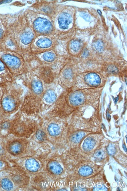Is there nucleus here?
Masks as SVG:
<instances>
[{
  "mask_svg": "<svg viewBox=\"0 0 127 191\" xmlns=\"http://www.w3.org/2000/svg\"><path fill=\"white\" fill-rule=\"evenodd\" d=\"M103 87L78 89L74 87L64 89L45 116L58 118L65 120L75 108L86 102L99 100Z\"/></svg>",
  "mask_w": 127,
  "mask_h": 191,
  "instance_id": "obj_1",
  "label": "nucleus"
},
{
  "mask_svg": "<svg viewBox=\"0 0 127 191\" xmlns=\"http://www.w3.org/2000/svg\"><path fill=\"white\" fill-rule=\"evenodd\" d=\"M44 88L42 82L36 76L28 84V89L24 95L20 111L28 117L36 119L41 114L42 100Z\"/></svg>",
  "mask_w": 127,
  "mask_h": 191,
  "instance_id": "obj_2",
  "label": "nucleus"
},
{
  "mask_svg": "<svg viewBox=\"0 0 127 191\" xmlns=\"http://www.w3.org/2000/svg\"><path fill=\"white\" fill-rule=\"evenodd\" d=\"M25 92L21 86L0 91V105L4 113H14L21 109Z\"/></svg>",
  "mask_w": 127,
  "mask_h": 191,
  "instance_id": "obj_3",
  "label": "nucleus"
},
{
  "mask_svg": "<svg viewBox=\"0 0 127 191\" xmlns=\"http://www.w3.org/2000/svg\"><path fill=\"white\" fill-rule=\"evenodd\" d=\"M34 145L28 138L14 136L7 145L8 152L18 158L35 155Z\"/></svg>",
  "mask_w": 127,
  "mask_h": 191,
  "instance_id": "obj_4",
  "label": "nucleus"
},
{
  "mask_svg": "<svg viewBox=\"0 0 127 191\" xmlns=\"http://www.w3.org/2000/svg\"><path fill=\"white\" fill-rule=\"evenodd\" d=\"M105 80L101 74L88 72L77 75L73 87L78 89H89L103 87Z\"/></svg>",
  "mask_w": 127,
  "mask_h": 191,
  "instance_id": "obj_5",
  "label": "nucleus"
},
{
  "mask_svg": "<svg viewBox=\"0 0 127 191\" xmlns=\"http://www.w3.org/2000/svg\"><path fill=\"white\" fill-rule=\"evenodd\" d=\"M76 76L74 72V66L70 63H67L59 74V85L64 90L73 87Z\"/></svg>",
  "mask_w": 127,
  "mask_h": 191,
  "instance_id": "obj_6",
  "label": "nucleus"
},
{
  "mask_svg": "<svg viewBox=\"0 0 127 191\" xmlns=\"http://www.w3.org/2000/svg\"><path fill=\"white\" fill-rule=\"evenodd\" d=\"M63 91L57 87L44 89L42 102V113L51 109Z\"/></svg>",
  "mask_w": 127,
  "mask_h": 191,
  "instance_id": "obj_7",
  "label": "nucleus"
},
{
  "mask_svg": "<svg viewBox=\"0 0 127 191\" xmlns=\"http://www.w3.org/2000/svg\"><path fill=\"white\" fill-rule=\"evenodd\" d=\"M35 155L18 158L19 162L18 166L28 173L30 176L35 174L40 169V163Z\"/></svg>",
  "mask_w": 127,
  "mask_h": 191,
  "instance_id": "obj_8",
  "label": "nucleus"
},
{
  "mask_svg": "<svg viewBox=\"0 0 127 191\" xmlns=\"http://www.w3.org/2000/svg\"><path fill=\"white\" fill-rule=\"evenodd\" d=\"M1 59L3 63L11 70L18 72L24 71L25 65L23 60L18 57L7 54L2 55Z\"/></svg>",
  "mask_w": 127,
  "mask_h": 191,
  "instance_id": "obj_9",
  "label": "nucleus"
},
{
  "mask_svg": "<svg viewBox=\"0 0 127 191\" xmlns=\"http://www.w3.org/2000/svg\"><path fill=\"white\" fill-rule=\"evenodd\" d=\"M36 76L42 82L46 84H51L53 82L55 78L52 67L47 66H43L35 70Z\"/></svg>",
  "mask_w": 127,
  "mask_h": 191,
  "instance_id": "obj_10",
  "label": "nucleus"
},
{
  "mask_svg": "<svg viewBox=\"0 0 127 191\" xmlns=\"http://www.w3.org/2000/svg\"><path fill=\"white\" fill-rule=\"evenodd\" d=\"M34 28L36 32L40 33H49L52 29L51 22L46 19L38 18L34 23Z\"/></svg>",
  "mask_w": 127,
  "mask_h": 191,
  "instance_id": "obj_11",
  "label": "nucleus"
},
{
  "mask_svg": "<svg viewBox=\"0 0 127 191\" xmlns=\"http://www.w3.org/2000/svg\"><path fill=\"white\" fill-rule=\"evenodd\" d=\"M47 168L49 172L55 175H60L63 172V167L58 162L56 161H51L48 162Z\"/></svg>",
  "mask_w": 127,
  "mask_h": 191,
  "instance_id": "obj_12",
  "label": "nucleus"
},
{
  "mask_svg": "<svg viewBox=\"0 0 127 191\" xmlns=\"http://www.w3.org/2000/svg\"><path fill=\"white\" fill-rule=\"evenodd\" d=\"M71 16L67 13H62L58 18V23L59 28L63 29H67L71 24Z\"/></svg>",
  "mask_w": 127,
  "mask_h": 191,
  "instance_id": "obj_13",
  "label": "nucleus"
},
{
  "mask_svg": "<svg viewBox=\"0 0 127 191\" xmlns=\"http://www.w3.org/2000/svg\"><path fill=\"white\" fill-rule=\"evenodd\" d=\"M82 45L83 43L80 40L75 39L72 40L69 47L70 51L72 55L76 56L80 53L83 46Z\"/></svg>",
  "mask_w": 127,
  "mask_h": 191,
  "instance_id": "obj_14",
  "label": "nucleus"
},
{
  "mask_svg": "<svg viewBox=\"0 0 127 191\" xmlns=\"http://www.w3.org/2000/svg\"><path fill=\"white\" fill-rule=\"evenodd\" d=\"M85 132L84 131H80L71 133L69 138L71 142L74 143H78L81 141L85 136Z\"/></svg>",
  "mask_w": 127,
  "mask_h": 191,
  "instance_id": "obj_15",
  "label": "nucleus"
},
{
  "mask_svg": "<svg viewBox=\"0 0 127 191\" xmlns=\"http://www.w3.org/2000/svg\"><path fill=\"white\" fill-rule=\"evenodd\" d=\"M41 59L44 62L51 63L55 61L57 58L56 54L52 52H46L42 55Z\"/></svg>",
  "mask_w": 127,
  "mask_h": 191,
  "instance_id": "obj_16",
  "label": "nucleus"
},
{
  "mask_svg": "<svg viewBox=\"0 0 127 191\" xmlns=\"http://www.w3.org/2000/svg\"><path fill=\"white\" fill-rule=\"evenodd\" d=\"M0 185L2 189L6 191L12 190L14 188V184L12 180L7 178L2 179L1 180Z\"/></svg>",
  "mask_w": 127,
  "mask_h": 191,
  "instance_id": "obj_17",
  "label": "nucleus"
},
{
  "mask_svg": "<svg viewBox=\"0 0 127 191\" xmlns=\"http://www.w3.org/2000/svg\"><path fill=\"white\" fill-rule=\"evenodd\" d=\"M95 140L92 137L87 138L85 140L83 145V148L85 151H90L95 145Z\"/></svg>",
  "mask_w": 127,
  "mask_h": 191,
  "instance_id": "obj_18",
  "label": "nucleus"
},
{
  "mask_svg": "<svg viewBox=\"0 0 127 191\" xmlns=\"http://www.w3.org/2000/svg\"><path fill=\"white\" fill-rule=\"evenodd\" d=\"M34 38L33 32L30 31H26L21 36V40L24 44H28L32 41Z\"/></svg>",
  "mask_w": 127,
  "mask_h": 191,
  "instance_id": "obj_19",
  "label": "nucleus"
},
{
  "mask_svg": "<svg viewBox=\"0 0 127 191\" xmlns=\"http://www.w3.org/2000/svg\"><path fill=\"white\" fill-rule=\"evenodd\" d=\"M38 46L41 48H48L51 46L52 42L49 39L45 38L39 40L36 43Z\"/></svg>",
  "mask_w": 127,
  "mask_h": 191,
  "instance_id": "obj_20",
  "label": "nucleus"
},
{
  "mask_svg": "<svg viewBox=\"0 0 127 191\" xmlns=\"http://www.w3.org/2000/svg\"><path fill=\"white\" fill-rule=\"evenodd\" d=\"M106 71L109 74H117L119 72L118 66L114 64H109L106 66Z\"/></svg>",
  "mask_w": 127,
  "mask_h": 191,
  "instance_id": "obj_21",
  "label": "nucleus"
},
{
  "mask_svg": "<svg viewBox=\"0 0 127 191\" xmlns=\"http://www.w3.org/2000/svg\"><path fill=\"white\" fill-rule=\"evenodd\" d=\"M93 170L91 168L88 166H84L81 168L79 171V174L83 176H88L92 173Z\"/></svg>",
  "mask_w": 127,
  "mask_h": 191,
  "instance_id": "obj_22",
  "label": "nucleus"
},
{
  "mask_svg": "<svg viewBox=\"0 0 127 191\" xmlns=\"http://www.w3.org/2000/svg\"><path fill=\"white\" fill-rule=\"evenodd\" d=\"M93 46L94 49L98 52H101L103 50L104 46L103 42L102 40H96L93 43Z\"/></svg>",
  "mask_w": 127,
  "mask_h": 191,
  "instance_id": "obj_23",
  "label": "nucleus"
},
{
  "mask_svg": "<svg viewBox=\"0 0 127 191\" xmlns=\"http://www.w3.org/2000/svg\"><path fill=\"white\" fill-rule=\"evenodd\" d=\"M106 156V153L102 150H98L95 153L94 157L97 160L103 159Z\"/></svg>",
  "mask_w": 127,
  "mask_h": 191,
  "instance_id": "obj_24",
  "label": "nucleus"
},
{
  "mask_svg": "<svg viewBox=\"0 0 127 191\" xmlns=\"http://www.w3.org/2000/svg\"><path fill=\"white\" fill-rule=\"evenodd\" d=\"M107 151L110 155H113L115 153L116 149L114 145L112 144H109L107 147Z\"/></svg>",
  "mask_w": 127,
  "mask_h": 191,
  "instance_id": "obj_25",
  "label": "nucleus"
},
{
  "mask_svg": "<svg viewBox=\"0 0 127 191\" xmlns=\"http://www.w3.org/2000/svg\"><path fill=\"white\" fill-rule=\"evenodd\" d=\"M94 190L106 191L107 190V188L105 187V186H97L95 187L94 188Z\"/></svg>",
  "mask_w": 127,
  "mask_h": 191,
  "instance_id": "obj_26",
  "label": "nucleus"
},
{
  "mask_svg": "<svg viewBox=\"0 0 127 191\" xmlns=\"http://www.w3.org/2000/svg\"><path fill=\"white\" fill-rule=\"evenodd\" d=\"M5 70V66L2 61L0 60V72L3 71Z\"/></svg>",
  "mask_w": 127,
  "mask_h": 191,
  "instance_id": "obj_27",
  "label": "nucleus"
},
{
  "mask_svg": "<svg viewBox=\"0 0 127 191\" xmlns=\"http://www.w3.org/2000/svg\"><path fill=\"white\" fill-rule=\"evenodd\" d=\"M43 11L45 12V13H48L51 12L50 8L48 7L45 6L43 8Z\"/></svg>",
  "mask_w": 127,
  "mask_h": 191,
  "instance_id": "obj_28",
  "label": "nucleus"
},
{
  "mask_svg": "<svg viewBox=\"0 0 127 191\" xmlns=\"http://www.w3.org/2000/svg\"><path fill=\"white\" fill-rule=\"evenodd\" d=\"M7 45L8 46H9V47H12L14 46V44H13V42L11 40H9V41L7 42Z\"/></svg>",
  "mask_w": 127,
  "mask_h": 191,
  "instance_id": "obj_29",
  "label": "nucleus"
},
{
  "mask_svg": "<svg viewBox=\"0 0 127 191\" xmlns=\"http://www.w3.org/2000/svg\"><path fill=\"white\" fill-rule=\"evenodd\" d=\"M4 152V149L2 146L0 145V154H3Z\"/></svg>",
  "mask_w": 127,
  "mask_h": 191,
  "instance_id": "obj_30",
  "label": "nucleus"
},
{
  "mask_svg": "<svg viewBox=\"0 0 127 191\" xmlns=\"http://www.w3.org/2000/svg\"><path fill=\"white\" fill-rule=\"evenodd\" d=\"M2 35H3V31L2 29H0V38L2 37Z\"/></svg>",
  "mask_w": 127,
  "mask_h": 191,
  "instance_id": "obj_31",
  "label": "nucleus"
},
{
  "mask_svg": "<svg viewBox=\"0 0 127 191\" xmlns=\"http://www.w3.org/2000/svg\"><path fill=\"white\" fill-rule=\"evenodd\" d=\"M3 162H1V161H0V168L2 167V166H3Z\"/></svg>",
  "mask_w": 127,
  "mask_h": 191,
  "instance_id": "obj_32",
  "label": "nucleus"
},
{
  "mask_svg": "<svg viewBox=\"0 0 127 191\" xmlns=\"http://www.w3.org/2000/svg\"><path fill=\"white\" fill-rule=\"evenodd\" d=\"M123 148L124 149V150H125V152H127V150H126V147H125V145H123Z\"/></svg>",
  "mask_w": 127,
  "mask_h": 191,
  "instance_id": "obj_33",
  "label": "nucleus"
}]
</instances>
